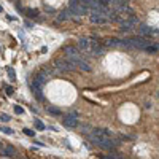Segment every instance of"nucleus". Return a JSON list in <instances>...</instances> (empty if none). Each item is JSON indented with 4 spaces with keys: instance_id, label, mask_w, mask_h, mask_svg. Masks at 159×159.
<instances>
[{
    "instance_id": "f257e3e1",
    "label": "nucleus",
    "mask_w": 159,
    "mask_h": 159,
    "mask_svg": "<svg viewBox=\"0 0 159 159\" xmlns=\"http://www.w3.org/2000/svg\"><path fill=\"white\" fill-rule=\"evenodd\" d=\"M89 139L103 150H115L118 147V142L113 140V132H110L108 129H94V130H91Z\"/></svg>"
},
{
    "instance_id": "f03ea898",
    "label": "nucleus",
    "mask_w": 159,
    "mask_h": 159,
    "mask_svg": "<svg viewBox=\"0 0 159 159\" xmlns=\"http://www.w3.org/2000/svg\"><path fill=\"white\" fill-rule=\"evenodd\" d=\"M129 40V45L130 48H139V49H145V48H148L151 45V42L148 38H145V37H130L127 38Z\"/></svg>"
},
{
    "instance_id": "7ed1b4c3",
    "label": "nucleus",
    "mask_w": 159,
    "mask_h": 159,
    "mask_svg": "<svg viewBox=\"0 0 159 159\" xmlns=\"http://www.w3.org/2000/svg\"><path fill=\"white\" fill-rule=\"evenodd\" d=\"M69 8L72 10V13L75 16H83V15H86V11H88V8L81 2H76V0H70V2H69Z\"/></svg>"
},
{
    "instance_id": "20e7f679",
    "label": "nucleus",
    "mask_w": 159,
    "mask_h": 159,
    "mask_svg": "<svg viewBox=\"0 0 159 159\" xmlns=\"http://www.w3.org/2000/svg\"><path fill=\"white\" fill-rule=\"evenodd\" d=\"M135 24H137V18L135 16H129L126 21L121 22V30L123 32H130L132 29L135 27Z\"/></svg>"
},
{
    "instance_id": "39448f33",
    "label": "nucleus",
    "mask_w": 159,
    "mask_h": 159,
    "mask_svg": "<svg viewBox=\"0 0 159 159\" xmlns=\"http://www.w3.org/2000/svg\"><path fill=\"white\" fill-rule=\"evenodd\" d=\"M56 67H57L61 72H70V70L75 69L67 59H57V61H56Z\"/></svg>"
},
{
    "instance_id": "423d86ee",
    "label": "nucleus",
    "mask_w": 159,
    "mask_h": 159,
    "mask_svg": "<svg viewBox=\"0 0 159 159\" xmlns=\"http://www.w3.org/2000/svg\"><path fill=\"white\" fill-rule=\"evenodd\" d=\"M64 124L67 127H76L78 126V119H76V115L75 113H69L64 116Z\"/></svg>"
},
{
    "instance_id": "0eeeda50",
    "label": "nucleus",
    "mask_w": 159,
    "mask_h": 159,
    "mask_svg": "<svg viewBox=\"0 0 159 159\" xmlns=\"http://www.w3.org/2000/svg\"><path fill=\"white\" fill-rule=\"evenodd\" d=\"M46 81H48L46 73H45V72H40V73H37V76H35V80H34V84H37L38 88L43 89V86L46 84Z\"/></svg>"
},
{
    "instance_id": "6e6552de",
    "label": "nucleus",
    "mask_w": 159,
    "mask_h": 159,
    "mask_svg": "<svg viewBox=\"0 0 159 159\" xmlns=\"http://www.w3.org/2000/svg\"><path fill=\"white\" fill-rule=\"evenodd\" d=\"M78 46H80V49L84 51V52H91V49H92V42H91L89 38H80Z\"/></svg>"
},
{
    "instance_id": "1a4fd4ad",
    "label": "nucleus",
    "mask_w": 159,
    "mask_h": 159,
    "mask_svg": "<svg viewBox=\"0 0 159 159\" xmlns=\"http://www.w3.org/2000/svg\"><path fill=\"white\" fill-rule=\"evenodd\" d=\"M157 30L151 29L148 24H140V29H139V34L140 35H151V34H156Z\"/></svg>"
},
{
    "instance_id": "9d476101",
    "label": "nucleus",
    "mask_w": 159,
    "mask_h": 159,
    "mask_svg": "<svg viewBox=\"0 0 159 159\" xmlns=\"http://www.w3.org/2000/svg\"><path fill=\"white\" fill-rule=\"evenodd\" d=\"M72 16H75L73 13H72V10H70V8H65L64 11H61V15H59L57 19H59V21H65V19H70Z\"/></svg>"
},
{
    "instance_id": "9b49d317",
    "label": "nucleus",
    "mask_w": 159,
    "mask_h": 159,
    "mask_svg": "<svg viewBox=\"0 0 159 159\" xmlns=\"http://www.w3.org/2000/svg\"><path fill=\"white\" fill-rule=\"evenodd\" d=\"M32 92H34V96H35L38 100L43 99V91H42V88H38V86L34 84V83H32Z\"/></svg>"
},
{
    "instance_id": "f8f14e48",
    "label": "nucleus",
    "mask_w": 159,
    "mask_h": 159,
    "mask_svg": "<svg viewBox=\"0 0 159 159\" xmlns=\"http://www.w3.org/2000/svg\"><path fill=\"white\" fill-rule=\"evenodd\" d=\"M105 45H107V46H118V45H121V40H118V38H108L107 42H105Z\"/></svg>"
},
{
    "instance_id": "ddd939ff",
    "label": "nucleus",
    "mask_w": 159,
    "mask_h": 159,
    "mask_svg": "<svg viewBox=\"0 0 159 159\" xmlns=\"http://www.w3.org/2000/svg\"><path fill=\"white\" fill-rule=\"evenodd\" d=\"M76 67H80V69H81L83 72H91V67H89V64H88V62H84L83 59L80 61V64L76 65Z\"/></svg>"
},
{
    "instance_id": "4468645a",
    "label": "nucleus",
    "mask_w": 159,
    "mask_h": 159,
    "mask_svg": "<svg viewBox=\"0 0 159 159\" xmlns=\"http://www.w3.org/2000/svg\"><path fill=\"white\" fill-rule=\"evenodd\" d=\"M2 154H3V156H7V154H16V150H15V147H11V145H8V147L2 151Z\"/></svg>"
},
{
    "instance_id": "2eb2a0df",
    "label": "nucleus",
    "mask_w": 159,
    "mask_h": 159,
    "mask_svg": "<svg viewBox=\"0 0 159 159\" xmlns=\"http://www.w3.org/2000/svg\"><path fill=\"white\" fill-rule=\"evenodd\" d=\"M91 21L94 22V24H103L105 22V19L100 18V16H97V15H91Z\"/></svg>"
},
{
    "instance_id": "dca6fc26",
    "label": "nucleus",
    "mask_w": 159,
    "mask_h": 159,
    "mask_svg": "<svg viewBox=\"0 0 159 159\" xmlns=\"http://www.w3.org/2000/svg\"><path fill=\"white\" fill-rule=\"evenodd\" d=\"M46 110H48V113L54 115V116H61V110H59V108H56V107H48Z\"/></svg>"
},
{
    "instance_id": "f3484780",
    "label": "nucleus",
    "mask_w": 159,
    "mask_h": 159,
    "mask_svg": "<svg viewBox=\"0 0 159 159\" xmlns=\"http://www.w3.org/2000/svg\"><path fill=\"white\" fill-rule=\"evenodd\" d=\"M25 15H27L29 18H35V16H38V11L34 10V8H29V10H25Z\"/></svg>"
},
{
    "instance_id": "a211bd4d",
    "label": "nucleus",
    "mask_w": 159,
    "mask_h": 159,
    "mask_svg": "<svg viewBox=\"0 0 159 159\" xmlns=\"http://www.w3.org/2000/svg\"><path fill=\"white\" fill-rule=\"evenodd\" d=\"M34 124H35V127H37L38 130H43V129H45V124L40 121V119H37V118L34 119Z\"/></svg>"
},
{
    "instance_id": "6ab92c4d",
    "label": "nucleus",
    "mask_w": 159,
    "mask_h": 159,
    "mask_svg": "<svg viewBox=\"0 0 159 159\" xmlns=\"http://www.w3.org/2000/svg\"><path fill=\"white\" fill-rule=\"evenodd\" d=\"M145 51L147 52H156V51H159V45H150L148 48H145Z\"/></svg>"
},
{
    "instance_id": "aec40b11",
    "label": "nucleus",
    "mask_w": 159,
    "mask_h": 159,
    "mask_svg": "<svg viewBox=\"0 0 159 159\" xmlns=\"http://www.w3.org/2000/svg\"><path fill=\"white\" fill-rule=\"evenodd\" d=\"M8 76H10V81H15L16 80V73H15V70H13L11 67H8Z\"/></svg>"
},
{
    "instance_id": "412c9836",
    "label": "nucleus",
    "mask_w": 159,
    "mask_h": 159,
    "mask_svg": "<svg viewBox=\"0 0 159 159\" xmlns=\"http://www.w3.org/2000/svg\"><path fill=\"white\" fill-rule=\"evenodd\" d=\"M102 159H121L119 157V154H102Z\"/></svg>"
},
{
    "instance_id": "4be33fe9",
    "label": "nucleus",
    "mask_w": 159,
    "mask_h": 159,
    "mask_svg": "<svg viewBox=\"0 0 159 159\" xmlns=\"http://www.w3.org/2000/svg\"><path fill=\"white\" fill-rule=\"evenodd\" d=\"M22 132H24L25 135H29V137H34V135H35V132H34V130H30V129H27V127L22 129Z\"/></svg>"
},
{
    "instance_id": "5701e85b",
    "label": "nucleus",
    "mask_w": 159,
    "mask_h": 159,
    "mask_svg": "<svg viewBox=\"0 0 159 159\" xmlns=\"http://www.w3.org/2000/svg\"><path fill=\"white\" fill-rule=\"evenodd\" d=\"M0 130H2V132H5V134H13V130L10 129V127H5V126H2V127H0Z\"/></svg>"
},
{
    "instance_id": "b1692460",
    "label": "nucleus",
    "mask_w": 159,
    "mask_h": 159,
    "mask_svg": "<svg viewBox=\"0 0 159 159\" xmlns=\"http://www.w3.org/2000/svg\"><path fill=\"white\" fill-rule=\"evenodd\" d=\"M0 121H2V123L10 121V116H8V115H0Z\"/></svg>"
},
{
    "instance_id": "393cba45",
    "label": "nucleus",
    "mask_w": 159,
    "mask_h": 159,
    "mask_svg": "<svg viewBox=\"0 0 159 159\" xmlns=\"http://www.w3.org/2000/svg\"><path fill=\"white\" fill-rule=\"evenodd\" d=\"M5 92H7L8 96H11V94H13V88H10V86H5Z\"/></svg>"
},
{
    "instance_id": "a878e982",
    "label": "nucleus",
    "mask_w": 159,
    "mask_h": 159,
    "mask_svg": "<svg viewBox=\"0 0 159 159\" xmlns=\"http://www.w3.org/2000/svg\"><path fill=\"white\" fill-rule=\"evenodd\" d=\"M22 111H24V110H22L21 107H15V113H16V115H22Z\"/></svg>"
},
{
    "instance_id": "bb28decb",
    "label": "nucleus",
    "mask_w": 159,
    "mask_h": 159,
    "mask_svg": "<svg viewBox=\"0 0 159 159\" xmlns=\"http://www.w3.org/2000/svg\"><path fill=\"white\" fill-rule=\"evenodd\" d=\"M3 11V8H2V5H0V13H2Z\"/></svg>"
}]
</instances>
